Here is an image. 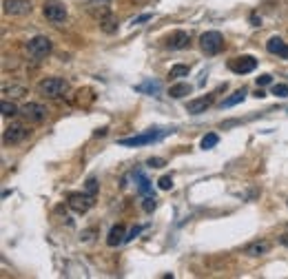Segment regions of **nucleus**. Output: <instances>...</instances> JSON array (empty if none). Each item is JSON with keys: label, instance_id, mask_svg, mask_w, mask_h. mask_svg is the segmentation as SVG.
<instances>
[{"label": "nucleus", "instance_id": "nucleus-1", "mask_svg": "<svg viewBox=\"0 0 288 279\" xmlns=\"http://www.w3.org/2000/svg\"><path fill=\"white\" fill-rule=\"evenodd\" d=\"M67 91H69V82L64 78H58V75H54V78H45L40 84H38V93L45 96V98H60Z\"/></svg>", "mask_w": 288, "mask_h": 279}, {"label": "nucleus", "instance_id": "nucleus-2", "mask_svg": "<svg viewBox=\"0 0 288 279\" xmlns=\"http://www.w3.org/2000/svg\"><path fill=\"white\" fill-rule=\"evenodd\" d=\"M51 49H54V45H51V40L47 36H36L25 45V51L29 54V58H34V60L47 58V56L51 54Z\"/></svg>", "mask_w": 288, "mask_h": 279}, {"label": "nucleus", "instance_id": "nucleus-3", "mask_svg": "<svg viewBox=\"0 0 288 279\" xmlns=\"http://www.w3.org/2000/svg\"><path fill=\"white\" fill-rule=\"evenodd\" d=\"M200 49L206 56H217L224 49V38H222L220 31H206V34L200 36Z\"/></svg>", "mask_w": 288, "mask_h": 279}, {"label": "nucleus", "instance_id": "nucleus-4", "mask_svg": "<svg viewBox=\"0 0 288 279\" xmlns=\"http://www.w3.org/2000/svg\"><path fill=\"white\" fill-rule=\"evenodd\" d=\"M42 16L47 18L49 22H54V25H60V22L67 20V7H64L60 0H47L45 4H42Z\"/></svg>", "mask_w": 288, "mask_h": 279}, {"label": "nucleus", "instance_id": "nucleus-5", "mask_svg": "<svg viewBox=\"0 0 288 279\" xmlns=\"http://www.w3.org/2000/svg\"><path fill=\"white\" fill-rule=\"evenodd\" d=\"M29 126H25L22 122H11V124L4 129L2 133V142L4 144H20V142H25L29 138Z\"/></svg>", "mask_w": 288, "mask_h": 279}, {"label": "nucleus", "instance_id": "nucleus-6", "mask_svg": "<svg viewBox=\"0 0 288 279\" xmlns=\"http://www.w3.org/2000/svg\"><path fill=\"white\" fill-rule=\"evenodd\" d=\"M20 115L29 122H45L49 117V109L40 102H27L20 107Z\"/></svg>", "mask_w": 288, "mask_h": 279}, {"label": "nucleus", "instance_id": "nucleus-7", "mask_svg": "<svg viewBox=\"0 0 288 279\" xmlns=\"http://www.w3.org/2000/svg\"><path fill=\"white\" fill-rule=\"evenodd\" d=\"M93 202H96V197L89 195V193H71V195L67 197L69 209L75 211V213H87L93 206Z\"/></svg>", "mask_w": 288, "mask_h": 279}, {"label": "nucleus", "instance_id": "nucleus-8", "mask_svg": "<svg viewBox=\"0 0 288 279\" xmlns=\"http://www.w3.org/2000/svg\"><path fill=\"white\" fill-rule=\"evenodd\" d=\"M2 11L7 16H29L34 7L29 0H2Z\"/></svg>", "mask_w": 288, "mask_h": 279}, {"label": "nucleus", "instance_id": "nucleus-9", "mask_svg": "<svg viewBox=\"0 0 288 279\" xmlns=\"http://www.w3.org/2000/svg\"><path fill=\"white\" fill-rule=\"evenodd\" d=\"M158 138H162V131L160 129H151L146 131L142 135H133V138H122L117 144L120 146H144V144H151V142H155Z\"/></svg>", "mask_w": 288, "mask_h": 279}, {"label": "nucleus", "instance_id": "nucleus-10", "mask_svg": "<svg viewBox=\"0 0 288 279\" xmlns=\"http://www.w3.org/2000/svg\"><path fill=\"white\" fill-rule=\"evenodd\" d=\"M188 45H191V36H188L186 31H182V29L173 31V34L164 40V47L171 49V51H182V49H186Z\"/></svg>", "mask_w": 288, "mask_h": 279}, {"label": "nucleus", "instance_id": "nucleus-11", "mask_svg": "<svg viewBox=\"0 0 288 279\" xmlns=\"http://www.w3.org/2000/svg\"><path fill=\"white\" fill-rule=\"evenodd\" d=\"M257 67V60L253 58V56H239V58H233L229 62V69L233 71V73H251Z\"/></svg>", "mask_w": 288, "mask_h": 279}, {"label": "nucleus", "instance_id": "nucleus-12", "mask_svg": "<svg viewBox=\"0 0 288 279\" xmlns=\"http://www.w3.org/2000/svg\"><path fill=\"white\" fill-rule=\"evenodd\" d=\"M266 51H268V54H273V56H277V58L288 60V42H284L282 38H277V36H273L271 40L266 42Z\"/></svg>", "mask_w": 288, "mask_h": 279}, {"label": "nucleus", "instance_id": "nucleus-13", "mask_svg": "<svg viewBox=\"0 0 288 279\" xmlns=\"http://www.w3.org/2000/svg\"><path fill=\"white\" fill-rule=\"evenodd\" d=\"M211 105H213V96H202V98H195V100H188L186 111L193 113V115H197V113H204Z\"/></svg>", "mask_w": 288, "mask_h": 279}, {"label": "nucleus", "instance_id": "nucleus-14", "mask_svg": "<svg viewBox=\"0 0 288 279\" xmlns=\"http://www.w3.org/2000/svg\"><path fill=\"white\" fill-rule=\"evenodd\" d=\"M124 242H126V228H124V224H115L111 230H109L107 244L111 246V248H115V246H120V244H124Z\"/></svg>", "mask_w": 288, "mask_h": 279}, {"label": "nucleus", "instance_id": "nucleus-15", "mask_svg": "<svg viewBox=\"0 0 288 279\" xmlns=\"http://www.w3.org/2000/svg\"><path fill=\"white\" fill-rule=\"evenodd\" d=\"M268 250H271V244L264 242V239H262V242L257 239V242H251V244H248L246 248H244V253H246L248 257H259V255H266Z\"/></svg>", "mask_w": 288, "mask_h": 279}, {"label": "nucleus", "instance_id": "nucleus-16", "mask_svg": "<svg viewBox=\"0 0 288 279\" xmlns=\"http://www.w3.org/2000/svg\"><path fill=\"white\" fill-rule=\"evenodd\" d=\"M2 96H7V100H16V98L27 96V87L25 84H2Z\"/></svg>", "mask_w": 288, "mask_h": 279}, {"label": "nucleus", "instance_id": "nucleus-17", "mask_svg": "<svg viewBox=\"0 0 288 279\" xmlns=\"http://www.w3.org/2000/svg\"><path fill=\"white\" fill-rule=\"evenodd\" d=\"M191 91H193V87L188 82H177L169 89V96L171 98H184V96H191Z\"/></svg>", "mask_w": 288, "mask_h": 279}, {"label": "nucleus", "instance_id": "nucleus-18", "mask_svg": "<svg viewBox=\"0 0 288 279\" xmlns=\"http://www.w3.org/2000/svg\"><path fill=\"white\" fill-rule=\"evenodd\" d=\"M244 98H246V91H244V89H239V91H235L233 96H230V98H226V100L222 102V109H230V107L239 105V102H242Z\"/></svg>", "mask_w": 288, "mask_h": 279}, {"label": "nucleus", "instance_id": "nucleus-19", "mask_svg": "<svg viewBox=\"0 0 288 279\" xmlns=\"http://www.w3.org/2000/svg\"><path fill=\"white\" fill-rule=\"evenodd\" d=\"M160 89H162V84L153 82V80H149V82L138 84V87H135V91H138V93H151V96H153V93H158Z\"/></svg>", "mask_w": 288, "mask_h": 279}, {"label": "nucleus", "instance_id": "nucleus-20", "mask_svg": "<svg viewBox=\"0 0 288 279\" xmlns=\"http://www.w3.org/2000/svg\"><path fill=\"white\" fill-rule=\"evenodd\" d=\"M135 179H138V193H140V195H149V193H151V182L144 177V173L138 171V173H135Z\"/></svg>", "mask_w": 288, "mask_h": 279}, {"label": "nucleus", "instance_id": "nucleus-21", "mask_svg": "<svg viewBox=\"0 0 288 279\" xmlns=\"http://www.w3.org/2000/svg\"><path fill=\"white\" fill-rule=\"evenodd\" d=\"M100 29L107 31V34H113V31H117V22H115V18H113L111 13L100 20Z\"/></svg>", "mask_w": 288, "mask_h": 279}, {"label": "nucleus", "instance_id": "nucleus-22", "mask_svg": "<svg viewBox=\"0 0 288 279\" xmlns=\"http://www.w3.org/2000/svg\"><path fill=\"white\" fill-rule=\"evenodd\" d=\"M0 109H2V115H4V117H13V115H18V113H20V109H18L16 105H13V102H9L7 98H4V100H2V105H0Z\"/></svg>", "mask_w": 288, "mask_h": 279}, {"label": "nucleus", "instance_id": "nucleus-23", "mask_svg": "<svg viewBox=\"0 0 288 279\" xmlns=\"http://www.w3.org/2000/svg\"><path fill=\"white\" fill-rule=\"evenodd\" d=\"M188 71H191L188 64H173L169 71V78H184V75H188Z\"/></svg>", "mask_w": 288, "mask_h": 279}, {"label": "nucleus", "instance_id": "nucleus-24", "mask_svg": "<svg viewBox=\"0 0 288 279\" xmlns=\"http://www.w3.org/2000/svg\"><path fill=\"white\" fill-rule=\"evenodd\" d=\"M217 142H220V135H217V133H206L204 138H202L200 146L206 151V149H213V146H217Z\"/></svg>", "mask_w": 288, "mask_h": 279}, {"label": "nucleus", "instance_id": "nucleus-25", "mask_svg": "<svg viewBox=\"0 0 288 279\" xmlns=\"http://www.w3.org/2000/svg\"><path fill=\"white\" fill-rule=\"evenodd\" d=\"M84 193H89V195H93V197L98 195V179L93 177V175L87 177V182H84Z\"/></svg>", "mask_w": 288, "mask_h": 279}, {"label": "nucleus", "instance_id": "nucleus-26", "mask_svg": "<svg viewBox=\"0 0 288 279\" xmlns=\"http://www.w3.org/2000/svg\"><path fill=\"white\" fill-rule=\"evenodd\" d=\"M155 206H158V200H155L153 195H144V200H142V209L146 213H153L155 211Z\"/></svg>", "mask_w": 288, "mask_h": 279}, {"label": "nucleus", "instance_id": "nucleus-27", "mask_svg": "<svg viewBox=\"0 0 288 279\" xmlns=\"http://www.w3.org/2000/svg\"><path fill=\"white\" fill-rule=\"evenodd\" d=\"M273 96L288 98V84H273Z\"/></svg>", "mask_w": 288, "mask_h": 279}, {"label": "nucleus", "instance_id": "nucleus-28", "mask_svg": "<svg viewBox=\"0 0 288 279\" xmlns=\"http://www.w3.org/2000/svg\"><path fill=\"white\" fill-rule=\"evenodd\" d=\"M158 186L162 188V191H169V188L173 186V177L171 175H162V177L158 179Z\"/></svg>", "mask_w": 288, "mask_h": 279}, {"label": "nucleus", "instance_id": "nucleus-29", "mask_svg": "<svg viewBox=\"0 0 288 279\" xmlns=\"http://www.w3.org/2000/svg\"><path fill=\"white\" fill-rule=\"evenodd\" d=\"M146 164H149L151 168H162L164 164H167V160H164V158H151Z\"/></svg>", "mask_w": 288, "mask_h": 279}, {"label": "nucleus", "instance_id": "nucleus-30", "mask_svg": "<svg viewBox=\"0 0 288 279\" xmlns=\"http://www.w3.org/2000/svg\"><path fill=\"white\" fill-rule=\"evenodd\" d=\"M271 75H268V73H262V75H259V78H257V87H266V84H271Z\"/></svg>", "mask_w": 288, "mask_h": 279}, {"label": "nucleus", "instance_id": "nucleus-31", "mask_svg": "<svg viewBox=\"0 0 288 279\" xmlns=\"http://www.w3.org/2000/svg\"><path fill=\"white\" fill-rule=\"evenodd\" d=\"M140 230H142V228H140V226H133V228H131V233L126 235V242H131V239H133L135 235H140Z\"/></svg>", "mask_w": 288, "mask_h": 279}, {"label": "nucleus", "instance_id": "nucleus-32", "mask_svg": "<svg viewBox=\"0 0 288 279\" xmlns=\"http://www.w3.org/2000/svg\"><path fill=\"white\" fill-rule=\"evenodd\" d=\"M146 20H151V13H142V16H138L133 20V25H140V22H146Z\"/></svg>", "mask_w": 288, "mask_h": 279}, {"label": "nucleus", "instance_id": "nucleus-33", "mask_svg": "<svg viewBox=\"0 0 288 279\" xmlns=\"http://www.w3.org/2000/svg\"><path fill=\"white\" fill-rule=\"evenodd\" d=\"M280 244H282V246H286V248H288V233H284V235H282V237H280Z\"/></svg>", "mask_w": 288, "mask_h": 279}, {"label": "nucleus", "instance_id": "nucleus-34", "mask_svg": "<svg viewBox=\"0 0 288 279\" xmlns=\"http://www.w3.org/2000/svg\"><path fill=\"white\" fill-rule=\"evenodd\" d=\"M251 22H253V27H259V22H262V20H259L257 16H251Z\"/></svg>", "mask_w": 288, "mask_h": 279}, {"label": "nucleus", "instance_id": "nucleus-35", "mask_svg": "<svg viewBox=\"0 0 288 279\" xmlns=\"http://www.w3.org/2000/svg\"><path fill=\"white\" fill-rule=\"evenodd\" d=\"M255 98H266V93H264L262 89H257V91H255Z\"/></svg>", "mask_w": 288, "mask_h": 279}, {"label": "nucleus", "instance_id": "nucleus-36", "mask_svg": "<svg viewBox=\"0 0 288 279\" xmlns=\"http://www.w3.org/2000/svg\"><path fill=\"white\" fill-rule=\"evenodd\" d=\"M93 135H107V129H98V131H96V133H93Z\"/></svg>", "mask_w": 288, "mask_h": 279}, {"label": "nucleus", "instance_id": "nucleus-37", "mask_svg": "<svg viewBox=\"0 0 288 279\" xmlns=\"http://www.w3.org/2000/svg\"><path fill=\"white\" fill-rule=\"evenodd\" d=\"M142 2H144V0H142Z\"/></svg>", "mask_w": 288, "mask_h": 279}]
</instances>
